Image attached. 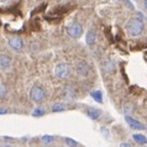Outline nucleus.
Here are the masks:
<instances>
[{
	"label": "nucleus",
	"mask_w": 147,
	"mask_h": 147,
	"mask_svg": "<svg viewBox=\"0 0 147 147\" xmlns=\"http://www.w3.org/2000/svg\"><path fill=\"white\" fill-rule=\"evenodd\" d=\"M55 137L53 136H50V135H45L42 136V142L43 144H51V142H53Z\"/></svg>",
	"instance_id": "16"
},
{
	"label": "nucleus",
	"mask_w": 147,
	"mask_h": 147,
	"mask_svg": "<svg viewBox=\"0 0 147 147\" xmlns=\"http://www.w3.org/2000/svg\"><path fill=\"white\" fill-rule=\"evenodd\" d=\"M89 64L85 62L84 59H78L76 63V73L78 74L79 77H87L89 74Z\"/></svg>",
	"instance_id": "4"
},
{
	"label": "nucleus",
	"mask_w": 147,
	"mask_h": 147,
	"mask_svg": "<svg viewBox=\"0 0 147 147\" xmlns=\"http://www.w3.org/2000/svg\"><path fill=\"white\" fill-rule=\"evenodd\" d=\"M119 147H132V146L130 145V144H127V142H122V144H121Z\"/></svg>",
	"instance_id": "21"
},
{
	"label": "nucleus",
	"mask_w": 147,
	"mask_h": 147,
	"mask_svg": "<svg viewBox=\"0 0 147 147\" xmlns=\"http://www.w3.org/2000/svg\"><path fill=\"white\" fill-rule=\"evenodd\" d=\"M0 1H1V3H6L7 0H0Z\"/></svg>",
	"instance_id": "24"
},
{
	"label": "nucleus",
	"mask_w": 147,
	"mask_h": 147,
	"mask_svg": "<svg viewBox=\"0 0 147 147\" xmlns=\"http://www.w3.org/2000/svg\"><path fill=\"white\" fill-rule=\"evenodd\" d=\"M45 96H46V93H45V89L42 87H40V85H35V87L31 88L30 98L35 101V103H41V101H43Z\"/></svg>",
	"instance_id": "2"
},
{
	"label": "nucleus",
	"mask_w": 147,
	"mask_h": 147,
	"mask_svg": "<svg viewBox=\"0 0 147 147\" xmlns=\"http://www.w3.org/2000/svg\"><path fill=\"white\" fill-rule=\"evenodd\" d=\"M132 138L140 145H146L147 144V137L145 136V135H142V134H134Z\"/></svg>",
	"instance_id": "12"
},
{
	"label": "nucleus",
	"mask_w": 147,
	"mask_h": 147,
	"mask_svg": "<svg viewBox=\"0 0 147 147\" xmlns=\"http://www.w3.org/2000/svg\"><path fill=\"white\" fill-rule=\"evenodd\" d=\"M144 28H145L144 21H142V19H138V18L131 19L126 24V32H127V35L131 36V37L140 36L142 32H144Z\"/></svg>",
	"instance_id": "1"
},
{
	"label": "nucleus",
	"mask_w": 147,
	"mask_h": 147,
	"mask_svg": "<svg viewBox=\"0 0 147 147\" xmlns=\"http://www.w3.org/2000/svg\"><path fill=\"white\" fill-rule=\"evenodd\" d=\"M103 69H104L105 73H113L114 71H115V66H114L113 61H110V59L105 61L104 64H103Z\"/></svg>",
	"instance_id": "11"
},
{
	"label": "nucleus",
	"mask_w": 147,
	"mask_h": 147,
	"mask_svg": "<svg viewBox=\"0 0 147 147\" xmlns=\"http://www.w3.org/2000/svg\"><path fill=\"white\" fill-rule=\"evenodd\" d=\"M0 114H7V109H5V108H0Z\"/></svg>",
	"instance_id": "22"
},
{
	"label": "nucleus",
	"mask_w": 147,
	"mask_h": 147,
	"mask_svg": "<svg viewBox=\"0 0 147 147\" xmlns=\"http://www.w3.org/2000/svg\"><path fill=\"white\" fill-rule=\"evenodd\" d=\"M144 6H145V9L147 10V0H144Z\"/></svg>",
	"instance_id": "23"
},
{
	"label": "nucleus",
	"mask_w": 147,
	"mask_h": 147,
	"mask_svg": "<svg viewBox=\"0 0 147 147\" xmlns=\"http://www.w3.org/2000/svg\"><path fill=\"white\" fill-rule=\"evenodd\" d=\"M5 94H6V87L3 83H0V99L5 96Z\"/></svg>",
	"instance_id": "20"
},
{
	"label": "nucleus",
	"mask_w": 147,
	"mask_h": 147,
	"mask_svg": "<svg viewBox=\"0 0 147 147\" xmlns=\"http://www.w3.org/2000/svg\"><path fill=\"white\" fill-rule=\"evenodd\" d=\"M92 96L94 98V100L98 101V103H103V94L100 90H94L92 92Z\"/></svg>",
	"instance_id": "14"
},
{
	"label": "nucleus",
	"mask_w": 147,
	"mask_h": 147,
	"mask_svg": "<svg viewBox=\"0 0 147 147\" xmlns=\"http://www.w3.org/2000/svg\"><path fill=\"white\" fill-rule=\"evenodd\" d=\"M43 114H45V110L42 108H36L35 111H32V115L34 116H41V115H43Z\"/></svg>",
	"instance_id": "18"
},
{
	"label": "nucleus",
	"mask_w": 147,
	"mask_h": 147,
	"mask_svg": "<svg viewBox=\"0 0 147 147\" xmlns=\"http://www.w3.org/2000/svg\"><path fill=\"white\" fill-rule=\"evenodd\" d=\"M95 40H96V32L94 28H89L88 32H87V45L92 46V45L95 43Z\"/></svg>",
	"instance_id": "9"
},
{
	"label": "nucleus",
	"mask_w": 147,
	"mask_h": 147,
	"mask_svg": "<svg viewBox=\"0 0 147 147\" xmlns=\"http://www.w3.org/2000/svg\"><path fill=\"white\" fill-rule=\"evenodd\" d=\"M52 110H53L55 113H57V111H63L64 110V105L63 104H56L53 108H52Z\"/></svg>",
	"instance_id": "19"
},
{
	"label": "nucleus",
	"mask_w": 147,
	"mask_h": 147,
	"mask_svg": "<svg viewBox=\"0 0 147 147\" xmlns=\"http://www.w3.org/2000/svg\"><path fill=\"white\" fill-rule=\"evenodd\" d=\"M136 1H140V0H136Z\"/></svg>",
	"instance_id": "25"
},
{
	"label": "nucleus",
	"mask_w": 147,
	"mask_h": 147,
	"mask_svg": "<svg viewBox=\"0 0 147 147\" xmlns=\"http://www.w3.org/2000/svg\"><path fill=\"white\" fill-rule=\"evenodd\" d=\"M125 120H126V122H127L129 126L132 130H145L146 129V126L142 124V122H140V121L136 120V119H134L131 115H126L125 116Z\"/></svg>",
	"instance_id": "6"
},
{
	"label": "nucleus",
	"mask_w": 147,
	"mask_h": 147,
	"mask_svg": "<svg viewBox=\"0 0 147 147\" xmlns=\"http://www.w3.org/2000/svg\"><path fill=\"white\" fill-rule=\"evenodd\" d=\"M74 95H76V93H74V90H73V88L67 87L66 90H64V98H66L67 100H73L74 99Z\"/></svg>",
	"instance_id": "13"
},
{
	"label": "nucleus",
	"mask_w": 147,
	"mask_h": 147,
	"mask_svg": "<svg viewBox=\"0 0 147 147\" xmlns=\"http://www.w3.org/2000/svg\"><path fill=\"white\" fill-rule=\"evenodd\" d=\"M9 46L13 48L15 51H20L24 46V42H22V38L19 37V36H14V37H10L9 41H7Z\"/></svg>",
	"instance_id": "7"
},
{
	"label": "nucleus",
	"mask_w": 147,
	"mask_h": 147,
	"mask_svg": "<svg viewBox=\"0 0 147 147\" xmlns=\"http://www.w3.org/2000/svg\"><path fill=\"white\" fill-rule=\"evenodd\" d=\"M11 63H13V59H11V57H9L7 55H1L0 56V69H7Z\"/></svg>",
	"instance_id": "8"
},
{
	"label": "nucleus",
	"mask_w": 147,
	"mask_h": 147,
	"mask_svg": "<svg viewBox=\"0 0 147 147\" xmlns=\"http://www.w3.org/2000/svg\"><path fill=\"white\" fill-rule=\"evenodd\" d=\"M87 115L90 117L92 120H98L101 115V111L99 109H88L87 110Z\"/></svg>",
	"instance_id": "10"
},
{
	"label": "nucleus",
	"mask_w": 147,
	"mask_h": 147,
	"mask_svg": "<svg viewBox=\"0 0 147 147\" xmlns=\"http://www.w3.org/2000/svg\"><path fill=\"white\" fill-rule=\"evenodd\" d=\"M132 110H134V105L131 103H125L124 104V111L126 113V115H130Z\"/></svg>",
	"instance_id": "15"
},
{
	"label": "nucleus",
	"mask_w": 147,
	"mask_h": 147,
	"mask_svg": "<svg viewBox=\"0 0 147 147\" xmlns=\"http://www.w3.org/2000/svg\"><path fill=\"white\" fill-rule=\"evenodd\" d=\"M64 141H66V144H67L69 147H77V146H78V142L74 141V140H73V138H69V137H67Z\"/></svg>",
	"instance_id": "17"
},
{
	"label": "nucleus",
	"mask_w": 147,
	"mask_h": 147,
	"mask_svg": "<svg viewBox=\"0 0 147 147\" xmlns=\"http://www.w3.org/2000/svg\"><path fill=\"white\" fill-rule=\"evenodd\" d=\"M69 73H71V69H69L68 64H66V63H59V64H57L55 68V74L57 78H59V79H66L69 76Z\"/></svg>",
	"instance_id": "5"
},
{
	"label": "nucleus",
	"mask_w": 147,
	"mask_h": 147,
	"mask_svg": "<svg viewBox=\"0 0 147 147\" xmlns=\"http://www.w3.org/2000/svg\"><path fill=\"white\" fill-rule=\"evenodd\" d=\"M67 34L73 38H79L83 35V27L78 22H73L67 27Z\"/></svg>",
	"instance_id": "3"
}]
</instances>
